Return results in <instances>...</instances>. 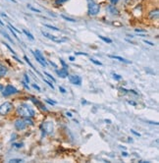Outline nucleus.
<instances>
[{
  "mask_svg": "<svg viewBox=\"0 0 159 163\" xmlns=\"http://www.w3.org/2000/svg\"><path fill=\"white\" fill-rule=\"evenodd\" d=\"M9 1H12V2H14V3H16V0H9Z\"/></svg>",
  "mask_w": 159,
  "mask_h": 163,
  "instance_id": "46",
  "label": "nucleus"
},
{
  "mask_svg": "<svg viewBox=\"0 0 159 163\" xmlns=\"http://www.w3.org/2000/svg\"><path fill=\"white\" fill-rule=\"evenodd\" d=\"M13 109V104L11 102H4L0 105V115L5 116Z\"/></svg>",
  "mask_w": 159,
  "mask_h": 163,
  "instance_id": "6",
  "label": "nucleus"
},
{
  "mask_svg": "<svg viewBox=\"0 0 159 163\" xmlns=\"http://www.w3.org/2000/svg\"><path fill=\"white\" fill-rule=\"evenodd\" d=\"M75 55H85V56H87V54L83 53V52H75Z\"/></svg>",
  "mask_w": 159,
  "mask_h": 163,
  "instance_id": "35",
  "label": "nucleus"
},
{
  "mask_svg": "<svg viewBox=\"0 0 159 163\" xmlns=\"http://www.w3.org/2000/svg\"><path fill=\"white\" fill-rule=\"evenodd\" d=\"M44 75H45V76H47V77H48V78H49V79H51V80H52L53 82H54V83H55V82H56V80H55V79H54V77H53V76H51V75H50L49 73H47V72H44Z\"/></svg>",
  "mask_w": 159,
  "mask_h": 163,
  "instance_id": "26",
  "label": "nucleus"
},
{
  "mask_svg": "<svg viewBox=\"0 0 159 163\" xmlns=\"http://www.w3.org/2000/svg\"><path fill=\"white\" fill-rule=\"evenodd\" d=\"M14 126L18 130V131H23V130L26 129L28 125L26 124L25 119H17V120L15 121V123H14Z\"/></svg>",
  "mask_w": 159,
  "mask_h": 163,
  "instance_id": "8",
  "label": "nucleus"
},
{
  "mask_svg": "<svg viewBox=\"0 0 159 163\" xmlns=\"http://www.w3.org/2000/svg\"><path fill=\"white\" fill-rule=\"evenodd\" d=\"M0 25H1V26H3V25H4V24H3V22H2L1 20H0Z\"/></svg>",
  "mask_w": 159,
  "mask_h": 163,
  "instance_id": "45",
  "label": "nucleus"
},
{
  "mask_svg": "<svg viewBox=\"0 0 159 163\" xmlns=\"http://www.w3.org/2000/svg\"><path fill=\"white\" fill-rule=\"evenodd\" d=\"M14 59H15V60H17V61H18V62L22 63V61H21V60H19V59H18V58H17V57H16V56H14Z\"/></svg>",
  "mask_w": 159,
  "mask_h": 163,
  "instance_id": "43",
  "label": "nucleus"
},
{
  "mask_svg": "<svg viewBox=\"0 0 159 163\" xmlns=\"http://www.w3.org/2000/svg\"><path fill=\"white\" fill-rule=\"evenodd\" d=\"M56 74L58 75L60 78L62 79H65L68 77V75H69V73H68V70L65 69V68H62L60 70H56Z\"/></svg>",
  "mask_w": 159,
  "mask_h": 163,
  "instance_id": "10",
  "label": "nucleus"
},
{
  "mask_svg": "<svg viewBox=\"0 0 159 163\" xmlns=\"http://www.w3.org/2000/svg\"><path fill=\"white\" fill-rule=\"evenodd\" d=\"M19 92V91L16 89L15 87H13V85H8L5 87V89H3V91H2V95L5 96V97H7V96H10V95H13V94H16Z\"/></svg>",
  "mask_w": 159,
  "mask_h": 163,
  "instance_id": "5",
  "label": "nucleus"
},
{
  "mask_svg": "<svg viewBox=\"0 0 159 163\" xmlns=\"http://www.w3.org/2000/svg\"><path fill=\"white\" fill-rule=\"evenodd\" d=\"M144 43H146V44H149V45H151V46L154 45V43L150 42V41H147V40H144Z\"/></svg>",
  "mask_w": 159,
  "mask_h": 163,
  "instance_id": "39",
  "label": "nucleus"
},
{
  "mask_svg": "<svg viewBox=\"0 0 159 163\" xmlns=\"http://www.w3.org/2000/svg\"><path fill=\"white\" fill-rule=\"evenodd\" d=\"M99 38L102 39L103 41H105L106 43H112V39L108 38V37H104V36H99Z\"/></svg>",
  "mask_w": 159,
  "mask_h": 163,
  "instance_id": "17",
  "label": "nucleus"
},
{
  "mask_svg": "<svg viewBox=\"0 0 159 163\" xmlns=\"http://www.w3.org/2000/svg\"><path fill=\"white\" fill-rule=\"evenodd\" d=\"M68 0H56V1H55V4H56V5H62V4L63 3H65V2H67Z\"/></svg>",
  "mask_w": 159,
  "mask_h": 163,
  "instance_id": "25",
  "label": "nucleus"
},
{
  "mask_svg": "<svg viewBox=\"0 0 159 163\" xmlns=\"http://www.w3.org/2000/svg\"><path fill=\"white\" fill-rule=\"evenodd\" d=\"M32 87H34V89H36L37 91H40V87H38V85H35V83H34V85H32Z\"/></svg>",
  "mask_w": 159,
  "mask_h": 163,
  "instance_id": "38",
  "label": "nucleus"
},
{
  "mask_svg": "<svg viewBox=\"0 0 159 163\" xmlns=\"http://www.w3.org/2000/svg\"><path fill=\"white\" fill-rule=\"evenodd\" d=\"M90 61H91V62L93 63V64H95V65H98V66H101V65H102V63L99 62V61H96L95 59H93V58L90 59Z\"/></svg>",
  "mask_w": 159,
  "mask_h": 163,
  "instance_id": "29",
  "label": "nucleus"
},
{
  "mask_svg": "<svg viewBox=\"0 0 159 163\" xmlns=\"http://www.w3.org/2000/svg\"><path fill=\"white\" fill-rule=\"evenodd\" d=\"M13 146L16 147V148H21V147L24 146L23 142H18V144H13Z\"/></svg>",
  "mask_w": 159,
  "mask_h": 163,
  "instance_id": "23",
  "label": "nucleus"
},
{
  "mask_svg": "<svg viewBox=\"0 0 159 163\" xmlns=\"http://www.w3.org/2000/svg\"><path fill=\"white\" fill-rule=\"evenodd\" d=\"M149 17H150L151 19H157V18H158V10L152 11V12L150 13Z\"/></svg>",
  "mask_w": 159,
  "mask_h": 163,
  "instance_id": "14",
  "label": "nucleus"
},
{
  "mask_svg": "<svg viewBox=\"0 0 159 163\" xmlns=\"http://www.w3.org/2000/svg\"><path fill=\"white\" fill-rule=\"evenodd\" d=\"M24 77H25L26 83H30V78H28V75L25 74V76H24Z\"/></svg>",
  "mask_w": 159,
  "mask_h": 163,
  "instance_id": "37",
  "label": "nucleus"
},
{
  "mask_svg": "<svg viewBox=\"0 0 159 163\" xmlns=\"http://www.w3.org/2000/svg\"><path fill=\"white\" fill-rule=\"evenodd\" d=\"M28 9H30L32 11H34V12H36V13H40V10L36 9V8H34V7H32V6H30V5H28Z\"/></svg>",
  "mask_w": 159,
  "mask_h": 163,
  "instance_id": "27",
  "label": "nucleus"
},
{
  "mask_svg": "<svg viewBox=\"0 0 159 163\" xmlns=\"http://www.w3.org/2000/svg\"><path fill=\"white\" fill-rule=\"evenodd\" d=\"M61 17L63 18L64 20H66V21H68V22H72V23H75V22H77L75 19H72V18H68V17H66V16H64V15H61Z\"/></svg>",
  "mask_w": 159,
  "mask_h": 163,
  "instance_id": "19",
  "label": "nucleus"
},
{
  "mask_svg": "<svg viewBox=\"0 0 159 163\" xmlns=\"http://www.w3.org/2000/svg\"><path fill=\"white\" fill-rule=\"evenodd\" d=\"M25 121H26V124L28 125H30V126H32L34 125V122H32V120H30V118H25Z\"/></svg>",
  "mask_w": 159,
  "mask_h": 163,
  "instance_id": "21",
  "label": "nucleus"
},
{
  "mask_svg": "<svg viewBox=\"0 0 159 163\" xmlns=\"http://www.w3.org/2000/svg\"><path fill=\"white\" fill-rule=\"evenodd\" d=\"M44 26H45L46 28H51V30H56V32H59V30H59L58 28H56V27H53V26H50V25H47V24H45V25H44Z\"/></svg>",
  "mask_w": 159,
  "mask_h": 163,
  "instance_id": "22",
  "label": "nucleus"
},
{
  "mask_svg": "<svg viewBox=\"0 0 159 163\" xmlns=\"http://www.w3.org/2000/svg\"><path fill=\"white\" fill-rule=\"evenodd\" d=\"M23 32H24V34H25L26 36H28V38H30V39H32V40H34V36H32V34H30V32H28V30H23Z\"/></svg>",
  "mask_w": 159,
  "mask_h": 163,
  "instance_id": "15",
  "label": "nucleus"
},
{
  "mask_svg": "<svg viewBox=\"0 0 159 163\" xmlns=\"http://www.w3.org/2000/svg\"><path fill=\"white\" fill-rule=\"evenodd\" d=\"M43 82H44V83H47V85H49L50 87H52V89H54V85H53V83H50L49 81H47V80H46V79H43Z\"/></svg>",
  "mask_w": 159,
  "mask_h": 163,
  "instance_id": "31",
  "label": "nucleus"
},
{
  "mask_svg": "<svg viewBox=\"0 0 159 163\" xmlns=\"http://www.w3.org/2000/svg\"><path fill=\"white\" fill-rule=\"evenodd\" d=\"M0 32H1V34H3V36H5V37H6V38H7V39H8V40H9V41H11V42H12V43H13V44H14V41H13V39H12V38H11V37H10V36H8V34H6V32H3V30H0Z\"/></svg>",
  "mask_w": 159,
  "mask_h": 163,
  "instance_id": "18",
  "label": "nucleus"
},
{
  "mask_svg": "<svg viewBox=\"0 0 159 163\" xmlns=\"http://www.w3.org/2000/svg\"><path fill=\"white\" fill-rule=\"evenodd\" d=\"M6 73H7V68L4 67V66H0V78L5 76Z\"/></svg>",
  "mask_w": 159,
  "mask_h": 163,
  "instance_id": "13",
  "label": "nucleus"
},
{
  "mask_svg": "<svg viewBox=\"0 0 159 163\" xmlns=\"http://www.w3.org/2000/svg\"><path fill=\"white\" fill-rule=\"evenodd\" d=\"M60 62H61L62 65H63V68H65V69H67V68H68V66L66 65V63L64 62V60H62V59H60Z\"/></svg>",
  "mask_w": 159,
  "mask_h": 163,
  "instance_id": "32",
  "label": "nucleus"
},
{
  "mask_svg": "<svg viewBox=\"0 0 159 163\" xmlns=\"http://www.w3.org/2000/svg\"><path fill=\"white\" fill-rule=\"evenodd\" d=\"M17 113L23 118H32L35 115V111L27 103H22L17 107Z\"/></svg>",
  "mask_w": 159,
  "mask_h": 163,
  "instance_id": "1",
  "label": "nucleus"
},
{
  "mask_svg": "<svg viewBox=\"0 0 159 163\" xmlns=\"http://www.w3.org/2000/svg\"><path fill=\"white\" fill-rule=\"evenodd\" d=\"M109 58H112V59H116V60L120 61V62H123V63H126V64H132V62L130 60H127V59L123 58L121 56H117V55H108Z\"/></svg>",
  "mask_w": 159,
  "mask_h": 163,
  "instance_id": "11",
  "label": "nucleus"
},
{
  "mask_svg": "<svg viewBox=\"0 0 159 163\" xmlns=\"http://www.w3.org/2000/svg\"><path fill=\"white\" fill-rule=\"evenodd\" d=\"M9 162H23V159L21 158H14V159H10Z\"/></svg>",
  "mask_w": 159,
  "mask_h": 163,
  "instance_id": "30",
  "label": "nucleus"
},
{
  "mask_svg": "<svg viewBox=\"0 0 159 163\" xmlns=\"http://www.w3.org/2000/svg\"><path fill=\"white\" fill-rule=\"evenodd\" d=\"M118 1H119V0H110V2H111L112 4H116Z\"/></svg>",
  "mask_w": 159,
  "mask_h": 163,
  "instance_id": "40",
  "label": "nucleus"
},
{
  "mask_svg": "<svg viewBox=\"0 0 159 163\" xmlns=\"http://www.w3.org/2000/svg\"><path fill=\"white\" fill-rule=\"evenodd\" d=\"M113 79L116 81H120V80H122V76H120V75H118V74H113Z\"/></svg>",
  "mask_w": 159,
  "mask_h": 163,
  "instance_id": "24",
  "label": "nucleus"
},
{
  "mask_svg": "<svg viewBox=\"0 0 159 163\" xmlns=\"http://www.w3.org/2000/svg\"><path fill=\"white\" fill-rule=\"evenodd\" d=\"M24 59H25V60H26V62L27 63H28V65H30V68H32V69H34V71H36V69H35V68L34 67V65H32V63H30V59H28V56H26V55H25V56H24ZM37 72V71H36Z\"/></svg>",
  "mask_w": 159,
  "mask_h": 163,
  "instance_id": "16",
  "label": "nucleus"
},
{
  "mask_svg": "<svg viewBox=\"0 0 159 163\" xmlns=\"http://www.w3.org/2000/svg\"><path fill=\"white\" fill-rule=\"evenodd\" d=\"M131 132H132V134H134V135H136V136H140V133H136V132L134 131V130H132H132H131Z\"/></svg>",
  "mask_w": 159,
  "mask_h": 163,
  "instance_id": "33",
  "label": "nucleus"
},
{
  "mask_svg": "<svg viewBox=\"0 0 159 163\" xmlns=\"http://www.w3.org/2000/svg\"><path fill=\"white\" fill-rule=\"evenodd\" d=\"M32 54H34L35 60H36L37 62L40 64L42 67H46V66H47V63H46L45 58H44V56L42 55V53H41L39 50H35V51H32Z\"/></svg>",
  "mask_w": 159,
  "mask_h": 163,
  "instance_id": "4",
  "label": "nucleus"
},
{
  "mask_svg": "<svg viewBox=\"0 0 159 163\" xmlns=\"http://www.w3.org/2000/svg\"><path fill=\"white\" fill-rule=\"evenodd\" d=\"M41 34H42L44 36L47 37V38H49V39H51V40L55 41V42L60 43V42H63V41H65V40H66V39H58L55 36H51V34H48V32H41Z\"/></svg>",
  "mask_w": 159,
  "mask_h": 163,
  "instance_id": "9",
  "label": "nucleus"
},
{
  "mask_svg": "<svg viewBox=\"0 0 159 163\" xmlns=\"http://www.w3.org/2000/svg\"><path fill=\"white\" fill-rule=\"evenodd\" d=\"M30 100H32V102H34L35 105H37V106H39V107H40V108L42 109V110H44V111H47V109H46L45 107L43 106V105H42V103H41V102H39V101L37 100V99H35V98H32H32H30Z\"/></svg>",
  "mask_w": 159,
  "mask_h": 163,
  "instance_id": "12",
  "label": "nucleus"
},
{
  "mask_svg": "<svg viewBox=\"0 0 159 163\" xmlns=\"http://www.w3.org/2000/svg\"><path fill=\"white\" fill-rule=\"evenodd\" d=\"M59 91H60L62 93H65V92H66V89H64V87H59Z\"/></svg>",
  "mask_w": 159,
  "mask_h": 163,
  "instance_id": "36",
  "label": "nucleus"
},
{
  "mask_svg": "<svg viewBox=\"0 0 159 163\" xmlns=\"http://www.w3.org/2000/svg\"><path fill=\"white\" fill-rule=\"evenodd\" d=\"M100 11V6L94 0H87V14L89 16H96Z\"/></svg>",
  "mask_w": 159,
  "mask_h": 163,
  "instance_id": "2",
  "label": "nucleus"
},
{
  "mask_svg": "<svg viewBox=\"0 0 159 163\" xmlns=\"http://www.w3.org/2000/svg\"><path fill=\"white\" fill-rule=\"evenodd\" d=\"M47 103H49V104H51V105H54V104H56V102L55 101H51V100H48V99H46L45 100Z\"/></svg>",
  "mask_w": 159,
  "mask_h": 163,
  "instance_id": "34",
  "label": "nucleus"
},
{
  "mask_svg": "<svg viewBox=\"0 0 159 163\" xmlns=\"http://www.w3.org/2000/svg\"><path fill=\"white\" fill-rule=\"evenodd\" d=\"M69 59H70L71 61H75V57H74V56H70Z\"/></svg>",
  "mask_w": 159,
  "mask_h": 163,
  "instance_id": "42",
  "label": "nucleus"
},
{
  "mask_svg": "<svg viewBox=\"0 0 159 163\" xmlns=\"http://www.w3.org/2000/svg\"><path fill=\"white\" fill-rule=\"evenodd\" d=\"M68 79H69V82L72 85H81V78L79 76V75H68Z\"/></svg>",
  "mask_w": 159,
  "mask_h": 163,
  "instance_id": "7",
  "label": "nucleus"
},
{
  "mask_svg": "<svg viewBox=\"0 0 159 163\" xmlns=\"http://www.w3.org/2000/svg\"><path fill=\"white\" fill-rule=\"evenodd\" d=\"M0 89H2V85H0Z\"/></svg>",
  "mask_w": 159,
  "mask_h": 163,
  "instance_id": "47",
  "label": "nucleus"
},
{
  "mask_svg": "<svg viewBox=\"0 0 159 163\" xmlns=\"http://www.w3.org/2000/svg\"><path fill=\"white\" fill-rule=\"evenodd\" d=\"M122 155H124L126 157V156H128V153L126 152V151H124V152H122Z\"/></svg>",
  "mask_w": 159,
  "mask_h": 163,
  "instance_id": "44",
  "label": "nucleus"
},
{
  "mask_svg": "<svg viewBox=\"0 0 159 163\" xmlns=\"http://www.w3.org/2000/svg\"><path fill=\"white\" fill-rule=\"evenodd\" d=\"M41 131H42L43 135H51L54 131V124L53 122L47 121V122H44L41 125Z\"/></svg>",
  "mask_w": 159,
  "mask_h": 163,
  "instance_id": "3",
  "label": "nucleus"
},
{
  "mask_svg": "<svg viewBox=\"0 0 159 163\" xmlns=\"http://www.w3.org/2000/svg\"><path fill=\"white\" fill-rule=\"evenodd\" d=\"M108 10H109L110 12L112 13V14H117V13H118V11L115 9L114 6H109V7H108Z\"/></svg>",
  "mask_w": 159,
  "mask_h": 163,
  "instance_id": "20",
  "label": "nucleus"
},
{
  "mask_svg": "<svg viewBox=\"0 0 159 163\" xmlns=\"http://www.w3.org/2000/svg\"><path fill=\"white\" fill-rule=\"evenodd\" d=\"M2 43H3V44H4V45H5V46H6V47H7V48H8V49H9V50H10V51H11V52H12V53H13V54H15V51H14V50H13V49H12V48H11V46H10V45H9V44H8V43H6V42H2Z\"/></svg>",
  "mask_w": 159,
  "mask_h": 163,
  "instance_id": "28",
  "label": "nucleus"
},
{
  "mask_svg": "<svg viewBox=\"0 0 159 163\" xmlns=\"http://www.w3.org/2000/svg\"><path fill=\"white\" fill-rule=\"evenodd\" d=\"M66 115L68 116V117H72V113H71V112H67V113H66Z\"/></svg>",
  "mask_w": 159,
  "mask_h": 163,
  "instance_id": "41",
  "label": "nucleus"
}]
</instances>
